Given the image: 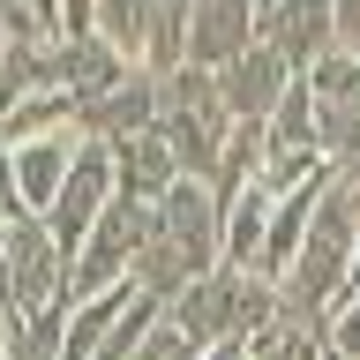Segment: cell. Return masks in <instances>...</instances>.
<instances>
[{
    "label": "cell",
    "mask_w": 360,
    "mask_h": 360,
    "mask_svg": "<svg viewBox=\"0 0 360 360\" xmlns=\"http://www.w3.org/2000/svg\"><path fill=\"white\" fill-rule=\"evenodd\" d=\"M353 270H360V195H353V173L338 165L323 202H315V225L292 270L278 278V300H285V330L292 338H330V315L353 300Z\"/></svg>",
    "instance_id": "6da1fadb"
},
{
    "label": "cell",
    "mask_w": 360,
    "mask_h": 360,
    "mask_svg": "<svg viewBox=\"0 0 360 360\" xmlns=\"http://www.w3.org/2000/svg\"><path fill=\"white\" fill-rule=\"evenodd\" d=\"M225 270V202L210 195V180H180L173 195L150 210V248L135 263V285L173 308L180 292Z\"/></svg>",
    "instance_id": "7a4b0ae2"
},
{
    "label": "cell",
    "mask_w": 360,
    "mask_h": 360,
    "mask_svg": "<svg viewBox=\"0 0 360 360\" xmlns=\"http://www.w3.org/2000/svg\"><path fill=\"white\" fill-rule=\"evenodd\" d=\"M233 112H225V90L210 68H173L165 75V112H158V135L173 143L180 173L188 180H218V158L233 143Z\"/></svg>",
    "instance_id": "3957f363"
},
{
    "label": "cell",
    "mask_w": 360,
    "mask_h": 360,
    "mask_svg": "<svg viewBox=\"0 0 360 360\" xmlns=\"http://www.w3.org/2000/svg\"><path fill=\"white\" fill-rule=\"evenodd\" d=\"M112 195H120V173H112V150L105 143H83V158H75V173H68V188L53 195V210H45V233L60 240V255L75 263L90 240V225L112 210Z\"/></svg>",
    "instance_id": "277c9868"
},
{
    "label": "cell",
    "mask_w": 360,
    "mask_h": 360,
    "mask_svg": "<svg viewBox=\"0 0 360 360\" xmlns=\"http://www.w3.org/2000/svg\"><path fill=\"white\" fill-rule=\"evenodd\" d=\"M68 278H75V263H68L60 240L45 233V218H15L8 225V308L15 315L53 308V300H75Z\"/></svg>",
    "instance_id": "5b68a950"
},
{
    "label": "cell",
    "mask_w": 360,
    "mask_h": 360,
    "mask_svg": "<svg viewBox=\"0 0 360 360\" xmlns=\"http://www.w3.org/2000/svg\"><path fill=\"white\" fill-rule=\"evenodd\" d=\"M255 45H270L292 75H308L323 53H338V0H263Z\"/></svg>",
    "instance_id": "8992f818"
},
{
    "label": "cell",
    "mask_w": 360,
    "mask_h": 360,
    "mask_svg": "<svg viewBox=\"0 0 360 360\" xmlns=\"http://www.w3.org/2000/svg\"><path fill=\"white\" fill-rule=\"evenodd\" d=\"M158 112H165V75L135 68L120 90H105V98L75 105V135H83V143H105V150H120V143H135V135H150V128H158Z\"/></svg>",
    "instance_id": "52a82bcc"
},
{
    "label": "cell",
    "mask_w": 360,
    "mask_h": 360,
    "mask_svg": "<svg viewBox=\"0 0 360 360\" xmlns=\"http://www.w3.org/2000/svg\"><path fill=\"white\" fill-rule=\"evenodd\" d=\"M315 120H323V158L330 165H360V60L353 53H323L308 68Z\"/></svg>",
    "instance_id": "ba28073f"
},
{
    "label": "cell",
    "mask_w": 360,
    "mask_h": 360,
    "mask_svg": "<svg viewBox=\"0 0 360 360\" xmlns=\"http://www.w3.org/2000/svg\"><path fill=\"white\" fill-rule=\"evenodd\" d=\"M255 15L263 0H195V22H188V68H233L255 45Z\"/></svg>",
    "instance_id": "9c48e42d"
},
{
    "label": "cell",
    "mask_w": 360,
    "mask_h": 360,
    "mask_svg": "<svg viewBox=\"0 0 360 360\" xmlns=\"http://www.w3.org/2000/svg\"><path fill=\"white\" fill-rule=\"evenodd\" d=\"M75 158H83V135L60 128V135H38V143H22V150H8V173H15V195L30 218H45L53 210V195L68 188V173H75Z\"/></svg>",
    "instance_id": "30bf717a"
},
{
    "label": "cell",
    "mask_w": 360,
    "mask_h": 360,
    "mask_svg": "<svg viewBox=\"0 0 360 360\" xmlns=\"http://www.w3.org/2000/svg\"><path fill=\"white\" fill-rule=\"evenodd\" d=\"M292 83H300V75H292V68L278 60L270 45H248V53H240V60H233V68H218L225 112H233V120H255V128H263L270 112H278V98H285Z\"/></svg>",
    "instance_id": "8fae6325"
},
{
    "label": "cell",
    "mask_w": 360,
    "mask_h": 360,
    "mask_svg": "<svg viewBox=\"0 0 360 360\" xmlns=\"http://www.w3.org/2000/svg\"><path fill=\"white\" fill-rule=\"evenodd\" d=\"M112 173H120V195H135V202H165L180 188V158H173V143H165V135H135V143H120V150H112Z\"/></svg>",
    "instance_id": "7c38bea8"
},
{
    "label": "cell",
    "mask_w": 360,
    "mask_h": 360,
    "mask_svg": "<svg viewBox=\"0 0 360 360\" xmlns=\"http://www.w3.org/2000/svg\"><path fill=\"white\" fill-rule=\"evenodd\" d=\"M60 75H68V90H75V105H90V98H105V90L128 83L135 60L112 53L98 30H83V38H60Z\"/></svg>",
    "instance_id": "4fadbf2b"
},
{
    "label": "cell",
    "mask_w": 360,
    "mask_h": 360,
    "mask_svg": "<svg viewBox=\"0 0 360 360\" xmlns=\"http://www.w3.org/2000/svg\"><path fill=\"white\" fill-rule=\"evenodd\" d=\"M263 143H270V158H323V120H315V90H308V75L278 98V112L263 120Z\"/></svg>",
    "instance_id": "5bb4252c"
},
{
    "label": "cell",
    "mask_w": 360,
    "mask_h": 360,
    "mask_svg": "<svg viewBox=\"0 0 360 360\" xmlns=\"http://www.w3.org/2000/svg\"><path fill=\"white\" fill-rule=\"evenodd\" d=\"M150 22H158V0H98V38L112 53H128L135 68L150 60Z\"/></svg>",
    "instance_id": "9a60e30c"
},
{
    "label": "cell",
    "mask_w": 360,
    "mask_h": 360,
    "mask_svg": "<svg viewBox=\"0 0 360 360\" xmlns=\"http://www.w3.org/2000/svg\"><path fill=\"white\" fill-rule=\"evenodd\" d=\"M135 360H202V345L188 330H173V323H158V330L135 345Z\"/></svg>",
    "instance_id": "2e32d148"
},
{
    "label": "cell",
    "mask_w": 360,
    "mask_h": 360,
    "mask_svg": "<svg viewBox=\"0 0 360 360\" xmlns=\"http://www.w3.org/2000/svg\"><path fill=\"white\" fill-rule=\"evenodd\" d=\"M323 345H330L338 360H360V292H353V300H345V308L330 315V338H323Z\"/></svg>",
    "instance_id": "e0dca14e"
},
{
    "label": "cell",
    "mask_w": 360,
    "mask_h": 360,
    "mask_svg": "<svg viewBox=\"0 0 360 360\" xmlns=\"http://www.w3.org/2000/svg\"><path fill=\"white\" fill-rule=\"evenodd\" d=\"M338 53L360 60V0H338Z\"/></svg>",
    "instance_id": "ac0fdd59"
},
{
    "label": "cell",
    "mask_w": 360,
    "mask_h": 360,
    "mask_svg": "<svg viewBox=\"0 0 360 360\" xmlns=\"http://www.w3.org/2000/svg\"><path fill=\"white\" fill-rule=\"evenodd\" d=\"M8 323H15V308H0V360H8Z\"/></svg>",
    "instance_id": "d6986e66"
},
{
    "label": "cell",
    "mask_w": 360,
    "mask_h": 360,
    "mask_svg": "<svg viewBox=\"0 0 360 360\" xmlns=\"http://www.w3.org/2000/svg\"><path fill=\"white\" fill-rule=\"evenodd\" d=\"M0 60H8V30H0Z\"/></svg>",
    "instance_id": "ffe728a7"
}]
</instances>
